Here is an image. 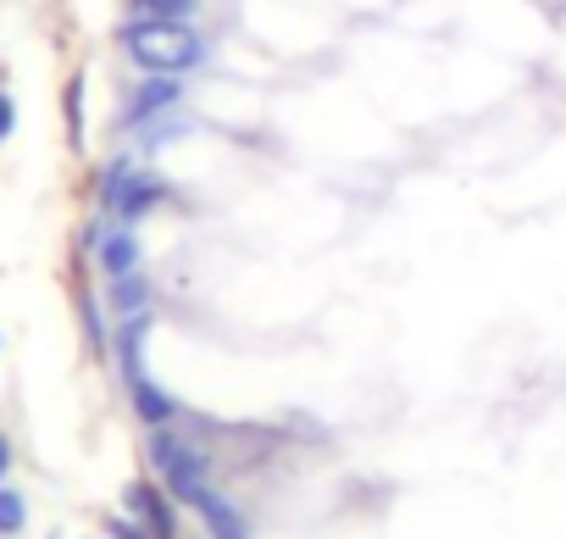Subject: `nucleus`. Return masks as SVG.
I'll list each match as a JSON object with an SVG mask.
<instances>
[{
	"mask_svg": "<svg viewBox=\"0 0 566 539\" xmlns=\"http://www.w3.org/2000/svg\"><path fill=\"white\" fill-rule=\"evenodd\" d=\"M23 522H29V500H23L18 489L0 484V539H18V533H23Z\"/></svg>",
	"mask_w": 566,
	"mask_h": 539,
	"instance_id": "nucleus-10",
	"label": "nucleus"
},
{
	"mask_svg": "<svg viewBox=\"0 0 566 539\" xmlns=\"http://www.w3.org/2000/svg\"><path fill=\"white\" fill-rule=\"evenodd\" d=\"M106 533H112V539H150V528L134 522L128 511H123V517H106Z\"/></svg>",
	"mask_w": 566,
	"mask_h": 539,
	"instance_id": "nucleus-13",
	"label": "nucleus"
},
{
	"mask_svg": "<svg viewBox=\"0 0 566 539\" xmlns=\"http://www.w3.org/2000/svg\"><path fill=\"white\" fill-rule=\"evenodd\" d=\"M112 307H117L123 318H134V312H150V279H145V273L112 279Z\"/></svg>",
	"mask_w": 566,
	"mask_h": 539,
	"instance_id": "nucleus-9",
	"label": "nucleus"
},
{
	"mask_svg": "<svg viewBox=\"0 0 566 539\" xmlns=\"http://www.w3.org/2000/svg\"><path fill=\"white\" fill-rule=\"evenodd\" d=\"M95 261H101V273H106V279H128V273H139L145 245H139L134 228H117V234H106V239L95 245Z\"/></svg>",
	"mask_w": 566,
	"mask_h": 539,
	"instance_id": "nucleus-7",
	"label": "nucleus"
},
{
	"mask_svg": "<svg viewBox=\"0 0 566 539\" xmlns=\"http://www.w3.org/2000/svg\"><path fill=\"white\" fill-rule=\"evenodd\" d=\"M128 401H134V417H139L145 428H167V423L178 417V401H172L161 384H150V373H145L139 384H128Z\"/></svg>",
	"mask_w": 566,
	"mask_h": 539,
	"instance_id": "nucleus-8",
	"label": "nucleus"
},
{
	"mask_svg": "<svg viewBox=\"0 0 566 539\" xmlns=\"http://www.w3.org/2000/svg\"><path fill=\"white\" fill-rule=\"evenodd\" d=\"M7 473H12V439L0 434V484H7Z\"/></svg>",
	"mask_w": 566,
	"mask_h": 539,
	"instance_id": "nucleus-15",
	"label": "nucleus"
},
{
	"mask_svg": "<svg viewBox=\"0 0 566 539\" xmlns=\"http://www.w3.org/2000/svg\"><path fill=\"white\" fill-rule=\"evenodd\" d=\"M12 128H18V101H12L7 90H0V139H7Z\"/></svg>",
	"mask_w": 566,
	"mask_h": 539,
	"instance_id": "nucleus-14",
	"label": "nucleus"
},
{
	"mask_svg": "<svg viewBox=\"0 0 566 539\" xmlns=\"http://www.w3.org/2000/svg\"><path fill=\"white\" fill-rule=\"evenodd\" d=\"M167 200V184L156 178V173H128L123 178V189H117V217H123V228H134V222H145L156 206Z\"/></svg>",
	"mask_w": 566,
	"mask_h": 539,
	"instance_id": "nucleus-6",
	"label": "nucleus"
},
{
	"mask_svg": "<svg viewBox=\"0 0 566 539\" xmlns=\"http://www.w3.org/2000/svg\"><path fill=\"white\" fill-rule=\"evenodd\" d=\"M189 511L206 522V533H211V539H250V533H244L239 506H233L222 489H211V484H200V489L189 495Z\"/></svg>",
	"mask_w": 566,
	"mask_h": 539,
	"instance_id": "nucleus-4",
	"label": "nucleus"
},
{
	"mask_svg": "<svg viewBox=\"0 0 566 539\" xmlns=\"http://www.w3.org/2000/svg\"><path fill=\"white\" fill-rule=\"evenodd\" d=\"M62 106H67V134H73V145H84V79H78V73L67 79Z\"/></svg>",
	"mask_w": 566,
	"mask_h": 539,
	"instance_id": "nucleus-12",
	"label": "nucleus"
},
{
	"mask_svg": "<svg viewBox=\"0 0 566 539\" xmlns=\"http://www.w3.org/2000/svg\"><path fill=\"white\" fill-rule=\"evenodd\" d=\"M139 18H172V23H189L200 12V0H128Z\"/></svg>",
	"mask_w": 566,
	"mask_h": 539,
	"instance_id": "nucleus-11",
	"label": "nucleus"
},
{
	"mask_svg": "<svg viewBox=\"0 0 566 539\" xmlns=\"http://www.w3.org/2000/svg\"><path fill=\"white\" fill-rule=\"evenodd\" d=\"M150 462H156V473H161V484H167V495L172 500H184L189 506V495L206 484V450L195 445V439H184V434H172V428H150Z\"/></svg>",
	"mask_w": 566,
	"mask_h": 539,
	"instance_id": "nucleus-2",
	"label": "nucleus"
},
{
	"mask_svg": "<svg viewBox=\"0 0 566 539\" xmlns=\"http://www.w3.org/2000/svg\"><path fill=\"white\" fill-rule=\"evenodd\" d=\"M128 62L139 73H156V79H184L206 62V40L189 29V23H172V18H128L117 29Z\"/></svg>",
	"mask_w": 566,
	"mask_h": 539,
	"instance_id": "nucleus-1",
	"label": "nucleus"
},
{
	"mask_svg": "<svg viewBox=\"0 0 566 539\" xmlns=\"http://www.w3.org/2000/svg\"><path fill=\"white\" fill-rule=\"evenodd\" d=\"M184 101V79H145L139 90H134V101H128V112H123V128H139V123H156L161 112H172Z\"/></svg>",
	"mask_w": 566,
	"mask_h": 539,
	"instance_id": "nucleus-5",
	"label": "nucleus"
},
{
	"mask_svg": "<svg viewBox=\"0 0 566 539\" xmlns=\"http://www.w3.org/2000/svg\"><path fill=\"white\" fill-rule=\"evenodd\" d=\"M123 511H128L134 522H145V528H150V539H178V511H172L167 484L134 478V484L123 489Z\"/></svg>",
	"mask_w": 566,
	"mask_h": 539,
	"instance_id": "nucleus-3",
	"label": "nucleus"
}]
</instances>
